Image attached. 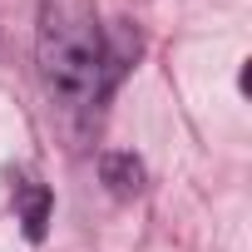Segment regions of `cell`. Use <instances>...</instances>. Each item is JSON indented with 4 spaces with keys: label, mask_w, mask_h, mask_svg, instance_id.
<instances>
[{
    "label": "cell",
    "mask_w": 252,
    "mask_h": 252,
    "mask_svg": "<svg viewBox=\"0 0 252 252\" xmlns=\"http://www.w3.org/2000/svg\"><path fill=\"white\" fill-rule=\"evenodd\" d=\"M35 60L69 109H89L109 84V40L99 30L94 0H40V30H35Z\"/></svg>",
    "instance_id": "obj_1"
},
{
    "label": "cell",
    "mask_w": 252,
    "mask_h": 252,
    "mask_svg": "<svg viewBox=\"0 0 252 252\" xmlns=\"http://www.w3.org/2000/svg\"><path fill=\"white\" fill-rule=\"evenodd\" d=\"M99 173H104V183H109L114 198H134V193L144 188V163H139L134 154H104Z\"/></svg>",
    "instance_id": "obj_2"
},
{
    "label": "cell",
    "mask_w": 252,
    "mask_h": 252,
    "mask_svg": "<svg viewBox=\"0 0 252 252\" xmlns=\"http://www.w3.org/2000/svg\"><path fill=\"white\" fill-rule=\"evenodd\" d=\"M15 203H20L25 237L40 242V237H45V222H50V193H45L40 183H20V188H15Z\"/></svg>",
    "instance_id": "obj_3"
}]
</instances>
